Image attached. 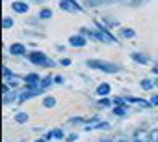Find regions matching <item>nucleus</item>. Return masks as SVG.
<instances>
[{"instance_id": "nucleus-1", "label": "nucleus", "mask_w": 158, "mask_h": 142, "mask_svg": "<svg viewBox=\"0 0 158 142\" xmlns=\"http://www.w3.org/2000/svg\"><path fill=\"white\" fill-rule=\"evenodd\" d=\"M28 60H30V62H34V64H39V65H52V62H50V60H47V56H45V54H41V52H30Z\"/></svg>"}, {"instance_id": "nucleus-2", "label": "nucleus", "mask_w": 158, "mask_h": 142, "mask_svg": "<svg viewBox=\"0 0 158 142\" xmlns=\"http://www.w3.org/2000/svg\"><path fill=\"white\" fill-rule=\"evenodd\" d=\"M88 65L89 67H97V69H104L106 73H114V71L117 69L114 64H106V62H97V60H93V62H88Z\"/></svg>"}, {"instance_id": "nucleus-3", "label": "nucleus", "mask_w": 158, "mask_h": 142, "mask_svg": "<svg viewBox=\"0 0 158 142\" xmlns=\"http://www.w3.org/2000/svg\"><path fill=\"white\" fill-rule=\"evenodd\" d=\"M60 6H61V10H65V11H80V6H78L74 0H63Z\"/></svg>"}, {"instance_id": "nucleus-4", "label": "nucleus", "mask_w": 158, "mask_h": 142, "mask_svg": "<svg viewBox=\"0 0 158 142\" xmlns=\"http://www.w3.org/2000/svg\"><path fill=\"white\" fill-rule=\"evenodd\" d=\"M134 142H151V133L149 131H136Z\"/></svg>"}, {"instance_id": "nucleus-5", "label": "nucleus", "mask_w": 158, "mask_h": 142, "mask_svg": "<svg viewBox=\"0 0 158 142\" xmlns=\"http://www.w3.org/2000/svg\"><path fill=\"white\" fill-rule=\"evenodd\" d=\"M10 52H11V54H17V56H23V54L26 52V49H24V45L15 43V45H11V47H10Z\"/></svg>"}, {"instance_id": "nucleus-6", "label": "nucleus", "mask_w": 158, "mask_h": 142, "mask_svg": "<svg viewBox=\"0 0 158 142\" xmlns=\"http://www.w3.org/2000/svg\"><path fill=\"white\" fill-rule=\"evenodd\" d=\"M71 45H73V47H84V45H86V39H84L82 36H73V38H71Z\"/></svg>"}, {"instance_id": "nucleus-7", "label": "nucleus", "mask_w": 158, "mask_h": 142, "mask_svg": "<svg viewBox=\"0 0 158 142\" xmlns=\"http://www.w3.org/2000/svg\"><path fill=\"white\" fill-rule=\"evenodd\" d=\"M13 10H15L17 13H26V11H28V6H26L24 2H13Z\"/></svg>"}, {"instance_id": "nucleus-8", "label": "nucleus", "mask_w": 158, "mask_h": 142, "mask_svg": "<svg viewBox=\"0 0 158 142\" xmlns=\"http://www.w3.org/2000/svg\"><path fill=\"white\" fill-rule=\"evenodd\" d=\"M97 92H99V95H106V94H110V84H101Z\"/></svg>"}, {"instance_id": "nucleus-9", "label": "nucleus", "mask_w": 158, "mask_h": 142, "mask_svg": "<svg viewBox=\"0 0 158 142\" xmlns=\"http://www.w3.org/2000/svg\"><path fill=\"white\" fill-rule=\"evenodd\" d=\"M39 17H41V19H50V17H52V11H50L48 8H45V10H41Z\"/></svg>"}, {"instance_id": "nucleus-10", "label": "nucleus", "mask_w": 158, "mask_h": 142, "mask_svg": "<svg viewBox=\"0 0 158 142\" xmlns=\"http://www.w3.org/2000/svg\"><path fill=\"white\" fill-rule=\"evenodd\" d=\"M43 105H45V107H48V109H52V107L56 105V99H54V97H45Z\"/></svg>"}, {"instance_id": "nucleus-11", "label": "nucleus", "mask_w": 158, "mask_h": 142, "mask_svg": "<svg viewBox=\"0 0 158 142\" xmlns=\"http://www.w3.org/2000/svg\"><path fill=\"white\" fill-rule=\"evenodd\" d=\"M15 120H17L19 123H24V122L28 120V114H26V112H19V114L15 116Z\"/></svg>"}, {"instance_id": "nucleus-12", "label": "nucleus", "mask_w": 158, "mask_h": 142, "mask_svg": "<svg viewBox=\"0 0 158 142\" xmlns=\"http://www.w3.org/2000/svg\"><path fill=\"white\" fill-rule=\"evenodd\" d=\"M26 82H28L30 86H37V77H35V75H30V77H26Z\"/></svg>"}, {"instance_id": "nucleus-13", "label": "nucleus", "mask_w": 158, "mask_h": 142, "mask_svg": "<svg viewBox=\"0 0 158 142\" xmlns=\"http://www.w3.org/2000/svg\"><path fill=\"white\" fill-rule=\"evenodd\" d=\"M141 88H143V90H151V88H152V82L145 79V81H141Z\"/></svg>"}, {"instance_id": "nucleus-14", "label": "nucleus", "mask_w": 158, "mask_h": 142, "mask_svg": "<svg viewBox=\"0 0 158 142\" xmlns=\"http://www.w3.org/2000/svg\"><path fill=\"white\" fill-rule=\"evenodd\" d=\"M151 142H158V129L151 131Z\"/></svg>"}, {"instance_id": "nucleus-15", "label": "nucleus", "mask_w": 158, "mask_h": 142, "mask_svg": "<svg viewBox=\"0 0 158 142\" xmlns=\"http://www.w3.org/2000/svg\"><path fill=\"white\" fill-rule=\"evenodd\" d=\"M132 58H134V60H138V62H141V64H145V62H147V58H143L141 54H132Z\"/></svg>"}, {"instance_id": "nucleus-16", "label": "nucleus", "mask_w": 158, "mask_h": 142, "mask_svg": "<svg viewBox=\"0 0 158 142\" xmlns=\"http://www.w3.org/2000/svg\"><path fill=\"white\" fill-rule=\"evenodd\" d=\"M48 136H54V138H61V136H63V133H61V131H58V129H56V131H52V133H50V135H48Z\"/></svg>"}, {"instance_id": "nucleus-17", "label": "nucleus", "mask_w": 158, "mask_h": 142, "mask_svg": "<svg viewBox=\"0 0 158 142\" xmlns=\"http://www.w3.org/2000/svg\"><path fill=\"white\" fill-rule=\"evenodd\" d=\"M2 24H4V26H11V24H13V19H10V17H6V19L2 21Z\"/></svg>"}, {"instance_id": "nucleus-18", "label": "nucleus", "mask_w": 158, "mask_h": 142, "mask_svg": "<svg viewBox=\"0 0 158 142\" xmlns=\"http://www.w3.org/2000/svg\"><path fill=\"white\" fill-rule=\"evenodd\" d=\"M123 36L125 38H132L134 36V30H123Z\"/></svg>"}, {"instance_id": "nucleus-19", "label": "nucleus", "mask_w": 158, "mask_h": 142, "mask_svg": "<svg viewBox=\"0 0 158 142\" xmlns=\"http://www.w3.org/2000/svg\"><path fill=\"white\" fill-rule=\"evenodd\" d=\"M151 103H152V105H158V95H154V97L151 99Z\"/></svg>"}, {"instance_id": "nucleus-20", "label": "nucleus", "mask_w": 158, "mask_h": 142, "mask_svg": "<svg viewBox=\"0 0 158 142\" xmlns=\"http://www.w3.org/2000/svg\"><path fill=\"white\" fill-rule=\"evenodd\" d=\"M101 105H110V99H101Z\"/></svg>"}, {"instance_id": "nucleus-21", "label": "nucleus", "mask_w": 158, "mask_h": 142, "mask_svg": "<svg viewBox=\"0 0 158 142\" xmlns=\"http://www.w3.org/2000/svg\"><path fill=\"white\" fill-rule=\"evenodd\" d=\"M99 142H114V140H110V138H102V140H99Z\"/></svg>"}, {"instance_id": "nucleus-22", "label": "nucleus", "mask_w": 158, "mask_h": 142, "mask_svg": "<svg viewBox=\"0 0 158 142\" xmlns=\"http://www.w3.org/2000/svg\"><path fill=\"white\" fill-rule=\"evenodd\" d=\"M117 142H130V140H127V138H119Z\"/></svg>"}, {"instance_id": "nucleus-23", "label": "nucleus", "mask_w": 158, "mask_h": 142, "mask_svg": "<svg viewBox=\"0 0 158 142\" xmlns=\"http://www.w3.org/2000/svg\"><path fill=\"white\" fill-rule=\"evenodd\" d=\"M35 142H45V138H39V140H35Z\"/></svg>"}, {"instance_id": "nucleus-24", "label": "nucleus", "mask_w": 158, "mask_h": 142, "mask_svg": "<svg viewBox=\"0 0 158 142\" xmlns=\"http://www.w3.org/2000/svg\"><path fill=\"white\" fill-rule=\"evenodd\" d=\"M154 71H156V73H158V69H154Z\"/></svg>"}]
</instances>
